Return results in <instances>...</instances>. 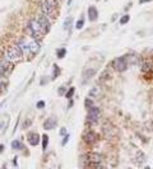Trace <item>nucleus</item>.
<instances>
[{
  "mask_svg": "<svg viewBox=\"0 0 153 169\" xmlns=\"http://www.w3.org/2000/svg\"><path fill=\"white\" fill-rule=\"evenodd\" d=\"M56 123H57V119L55 117H50V118H47L46 121H45L43 127H45V130H52V128H55Z\"/></svg>",
  "mask_w": 153,
  "mask_h": 169,
  "instance_id": "9b49d317",
  "label": "nucleus"
},
{
  "mask_svg": "<svg viewBox=\"0 0 153 169\" xmlns=\"http://www.w3.org/2000/svg\"><path fill=\"white\" fill-rule=\"evenodd\" d=\"M87 158L89 162H93L96 164H100L101 160H102V155L101 154H97V153H88L87 154Z\"/></svg>",
  "mask_w": 153,
  "mask_h": 169,
  "instance_id": "ddd939ff",
  "label": "nucleus"
},
{
  "mask_svg": "<svg viewBox=\"0 0 153 169\" xmlns=\"http://www.w3.org/2000/svg\"><path fill=\"white\" fill-rule=\"evenodd\" d=\"M28 31H29V33L32 34V37L35 39H37V41H40V39L45 36V33H46V32H45V29H43V27H42V24L40 23V20L36 19V18H33V19L29 20Z\"/></svg>",
  "mask_w": 153,
  "mask_h": 169,
  "instance_id": "f257e3e1",
  "label": "nucleus"
},
{
  "mask_svg": "<svg viewBox=\"0 0 153 169\" xmlns=\"http://www.w3.org/2000/svg\"><path fill=\"white\" fill-rule=\"evenodd\" d=\"M147 1H152V0H140V3H147Z\"/></svg>",
  "mask_w": 153,
  "mask_h": 169,
  "instance_id": "473e14b6",
  "label": "nucleus"
},
{
  "mask_svg": "<svg viewBox=\"0 0 153 169\" xmlns=\"http://www.w3.org/2000/svg\"><path fill=\"white\" fill-rule=\"evenodd\" d=\"M18 46H19V48L22 50V52H23V55H24V53H28V52H29V47H28V41H27L26 38L21 39V41L18 42Z\"/></svg>",
  "mask_w": 153,
  "mask_h": 169,
  "instance_id": "2eb2a0df",
  "label": "nucleus"
},
{
  "mask_svg": "<svg viewBox=\"0 0 153 169\" xmlns=\"http://www.w3.org/2000/svg\"><path fill=\"white\" fill-rule=\"evenodd\" d=\"M12 148L14 149V150H21L23 146H22V144H21V141H18V140H14L12 142Z\"/></svg>",
  "mask_w": 153,
  "mask_h": 169,
  "instance_id": "6ab92c4d",
  "label": "nucleus"
},
{
  "mask_svg": "<svg viewBox=\"0 0 153 169\" xmlns=\"http://www.w3.org/2000/svg\"><path fill=\"white\" fill-rule=\"evenodd\" d=\"M23 57V52L19 48V46H10L8 48V51L5 53V60H8L12 64H15V62H19Z\"/></svg>",
  "mask_w": 153,
  "mask_h": 169,
  "instance_id": "f03ea898",
  "label": "nucleus"
},
{
  "mask_svg": "<svg viewBox=\"0 0 153 169\" xmlns=\"http://www.w3.org/2000/svg\"><path fill=\"white\" fill-rule=\"evenodd\" d=\"M101 117V111L98 107L92 106L88 108V114H87V121L89 123H97L98 119Z\"/></svg>",
  "mask_w": 153,
  "mask_h": 169,
  "instance_id": "20e7f679",
  "label": "nucleus"
},
{
  "mask_svg": "<svg viewBox=\"0 0 153 169\" xmlns=\"http://www.w3.org/2000/svg\"><path fill=\"white\" fill-rule=\"evenodd\" d=\"M101 94V88L100 87H93L91 90H89V97H98Z\"/></svg>",
  "mask_w": 153,
  "mask_h": 169,
  "instance_id": "dca6fc26",
  "label": "nucleus"
},
{
  "mask_svg": "<svg viewBox=\"0 0 153 169\" xmlns=\"http://www.w3.org/2000/svg\"><path fill=\"white\" fill-rule=\"evenodd\" d=\"M41 8L43 14L51 19L55 12V0H41Z\"/></svg>",
  "mask_w": 153,
  "mask_h": 169,
  "instance_id": "7ed1b4c3",
  "label": "nucleus"
},
{
  "mask_svg": "<svg viewBox=\"0 0 153 169\" xmlns=\"http://www.w3.org/2000/svg\"><path fill=\"white\" fill-rule=\"evenodd\" d=\"M71 24H73V18H71V17H68V18L65 19V22H64V29L70 31Z\"/></svg>",
  "mask_w": 153,
  "mask_h": 169,
  "instance_id": "a211bd4d",
  "label": "nucleus"
},
{
  "mask_svg": "<svg viewBox=\"0 0 153 169\" xmlns=\"http://www.w3.org/2000/svg\"><path fill=\"white\" fill-rule=\"evenodd\" d=\"M85 106H87V108H89V107H92L93 106V102H92V99H89V98H87V99H85Z\"/></svg>",
  "mask_w": 153,
  "mask_h": 169,
  "instance_id": "cd10ccee",
  "label": "nucleus"
},
{
  "mask_svg": "<svg viewBox=\"0 0 153 169\" xmlns=\"http://www.w3.org/2000/svg\"><path fill=\"white\" fill-rule=\"evenodd\" d=\"M146 162V155L142 153V151H138L137 153V163L138 164H143Z\"/></svg>",
  "mask_w": 153,
  "mask_h": 169,
  "instance_id": "f3484780",
  "label": "nucleus"
},
{
  "mask_svg": "<svg viewBox=\"0 0 153 169\" xmlns=\"http://www.w3.org/2000/svg\"><path fill=\"white\" fill-rule=\"evenodd\" d=\"M28 141L32 146H36L40 144V135L37 132H31L28 135Z\"/></svg>",
  "mask_w": 153,
  "mask_h": 169,
  "instance_id": "f8f14e48",
  "label": "nucleus"
},
{
  "mask_svg": "<svg viewBox=\"0 0 153 169\" xmlns=\"http://www.w3.org/2000/svg\"><path fill=\"white\" fill-rule=\"evenodd\" d=\"M60 135H66V128L65 127H63L60 130Z\"/></svg>",
  "mask_w": 153,
  "mask_h": 169,
  "instance_id": "7c9ffc66",
  "label": "nucleus"
},
{
  "mask_svg": "<svg viewBox=\"0 0 153 169\" xmlns=\"http://www.w3.org/2000/svg\"><path fill=\"white\" fill-rule=\"evenodd\" d=\"M74 90H75V89H74L73 87H71V88L69 89V90H68V93H65V98H66V99H70V98L73 97V94H74Z\"/></svg>",
  "mask_w": 153,
  "mask_h": 169,
  "instance_id": "5701e85b",
  "label": "nucleus"
},
{
  "mask_svg": "<svg viewBox=\"0 0 153 169\" xmlns=\"http://www.w3.org/2000/svg\"><path fill=\"white\" fill-rule=\"evenodd\" d=\"M65 53H66V48H60V50L57 51V57H59V59H63V57L65 56Z\"/></svg>",
  "mask_w": 153,
  "mask_h": 169,
  "instance_id": "393cba45",
  "label": "nucleus"
},
{
  "mask_svg": "<svg viewBox=\"0 0 153 169\" xmlns=\"http://www.w3.org/2000/svg\"><path fill=\"white\" fill-rule=\"evenodd\" d=\"M130 20V17L128 15V14H125V15H123L120 18V25H124V24H126Z\"/></svg>",
  "mask_w": 153,
  "mask_h": 169,
  "instance_id": "412c9836",
  "label": "nucleus"
},
{
  "mask_svg": "<svg viewBox=\"0 0 153 169\" xmlns=\"http://www.w3.org/2000/svg\"><path fill=\"white\" fill-rule=\"evenodd\" d=\"M7 125H8V121H7V122H1V121H0V133L4 132V130H5V127H7Z\"/></svg>",
  "mask_w": 153,
  "mask_h": 169,
  "instance_id": "bb28decb",
  "label": "nucleus"
},
{
  "mask_svg": "<svg viewBox=\"0 0 153 169\" xmlns=\"http://www.w3.org/2000/svg\"><path fill=\"white\" fill-rule=\"evenodd\" d=\"M45 106H46V103H45L43 100H40V102H37V106H36V107H37V108H40V109H42Z\"/></svg>",
  "mask_w": 153,
  "mask_h": 169,
  "instance_id": "c85d7f7f",
  "label": "nucleus"
},
{
  "mask_svg": "<svg viewBox=\"0 0 153 169\" xmlns=\"http://www.w3.org/2000/svg\"><path fill=\"white\" fill-rule=\"evenodd\" d=\"M10 71H12V62H9L5 59L0 61V76H8Z\"/></svg>",
  "mask_w": 153,
  "mask_h": 169,
  "instance_id": "423d86ee",
  "label": "nucleus"
},
{
  "mask_svg": "<svg viewBox=\"0 0 153 169\" xmlns=\"http://www.w3.org/2000/svg\"><path fill=\"white\" fill-rule=\"evenodd\" d=\"M28 47H29V52L32 53V55H36V53H38L40 52V43L37 39H29L28 41Z\"/></svg>",
  "mask_w": 153,
  "mask_h": 169,
  "instance_id": "0eeeda50",
  "label": "nucleus"
},
{
  "mask_svg": "<svg viewBox=\"0 0 153 169\" xmlns=\"http://www.w3.org/2000/svg\"><path fill=\"white\" fill-rule=\"evenodd\" d=\"M4 149H5V146H4L3 144H0V153H3V151H4Z\"/></svg>",
  "mask_w": 153,
  "mask_h": 169,
  "instance_id": "2f4dec72",
  "label": "nucleus"
},
{
  "mask_svg": "<svg viewBox=\"0 0 153 169\" xmlns=\"http://www.w3.org/2000/svg\"><path fill=\"white\" fill-rule=\"evenodd\" d=\"M97 1H98V0H97Z\"/></svg>",
  "mask_w": 153,
  "mask_h": 169,
  "instance_id": "72a5a7b5",
  "label": "nucleus"
},
{
  "mask_svg": "<svg viewBox=\"0 0 153 169\" xmlns=\"http://www.w3.org/2000/svg\"><path fill=\"white\" fill-rule=\"evenodd\" d=\"M83 140L85 142H88V144H94V142L97 141V136H96V133H94V132L88 131V132H85L83 135Z\"/></svg>",
  "mask_w": 153,
  "mask_h": 169,
  "instance_id": "9d476101",
  "label": "nucleus"
},
{
  "mask_svg": "<svg viewBox=\"0 0 153 169\" xmlns=\"http://www.w3.org/2000/svg\"><path fill=\"white\" fill-rule=\"evenodd\" d=\"M38 20H40V23L42 24V27H43V29H45V32H49L50 31V28H51V23H50V19L45 15V14H42L41 17L38 18Z\"/></svg>",
  "mask_w": 153,
  "mask_h": 169,
  "instance_id": "6e6552de",
  "label": "nucleus"
},
{
  "mask_svg": "<svg viewBox=\"0 0 153 169\" xmlns=\"http://www.w3.org/2000/svg\"><path fill=\"white\" fill-rule=\"evenodd\" d=\"M96 69H93V68H87V70H84L83 71V83H87L91 78L94 76V74H96Z\"/></svg>",
  "mask_w": 153,
  "mask_h": 169,
  "instance_id": "1a4fd4ad",
  "label": "nucleus"
},
{
  "mask_svg": "<svg viewBox=\"0 0 153 169\" xmlns=\"http://www.w3.org/2000/svg\"><path fill=\"white\" fill-rule=\"evenodd\" d=\"M59 66H57V65H54V71H52V78L51 79H55L56 76H57V75H59Z\"/></svg>",
  "mask_w": 153,
  "mask_h": 169,
  "instance_id": "b1692460",
  "label": "nucleus"
},
{
  "mask_svg": "<svg viewBox=\"0 0 153 169\" xmlns=\"http://www.w3.org/2000/svg\"><path fill=\"white\" fill-rule=\"evenodd\" d=\"M88 18H89V20H91V22L97 20V18H98L97 8H94V6H89L88 8Z\"/></svg>",
  "mask_w": 153,
  "mask_h": 169,
  "instance_id": "4468645a",
  "label": "nucleus"
},
{
  "mask_svg": "<svg viewBox=\"0 0 153 169\" xmlns=\"http://www.w3.org/2000/svg\"><path fill=\"white\" fill-rule=\"evenodd\" d=\"M83 25H84V18H80V19L76 22L75 28H76V29H82V28H83Z\"/></svg>",
  "mask_w": 153,
  "mask_h": 169,
  "instance_id": "4be33fe9",
  "label": "nucleus"
},
{
  "mask_svg": "<svg viewBox=\"0 0 153 169\" xmlns=\"http://www.w3.org/2000/svg\"><path fill=\"white\" fill-rule=\"evenodd\" d=\"M114 68L116 71H119V73H123V71H125L128 69V62H126V59L123 56L120 57H116V59L114 60Z\"/></svg>",
  "mask_w": 153,
  "mask_h": 169,
  "instance_id": "39448f33",
  "label": "nucleus"
},
{
  "mask_svg": "<svg viewBox=\"0 0 153 169\" xmlns=\"http://www.w3.org/2000/svg\"><path fill=\"white\" fill-rule=\"evenodd\" d=\"M47 146H49V136L47 135H43L42 136V149L46 150Z\"/></svg>",
  "mask_w": 153,
  "mask_h": 169,
  "instance_id": "aec40b11",
  "label": "nucleus"
},
{
  "mask_svg": "<svg viewBox=\"0 0 153 169\" xmlns=\"http://www.w3.org/2000/svg\"><path fill=\"white\" fill-rule=\"evenodd\" d=\"M5 76H0V92L4 90V88H5V80H4Z\"/></svg>",
  "mask_w": 153,
  "mask_h": 169,
  "instance_id": "a878e982",
  "label": "nucleus"
},
{
  "mask_svg": "<svg viewBox=\"0 0 153 169\" xmlns=\"http://www.w3.org/2000/svg\"><path fill=\"white\" fill-rule=\"evenodd\" d=\"M68 141H69V133H66V135L64 136V140H63L61 145H63V146H65V144H66V142H68Z\"/></svg>",
  "mask_w": 153,
  "mask_h": 169,
  "instance_id": "c756f323",
  "label": "nucleus"
}]
</instances>
